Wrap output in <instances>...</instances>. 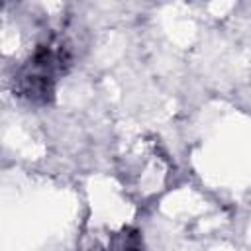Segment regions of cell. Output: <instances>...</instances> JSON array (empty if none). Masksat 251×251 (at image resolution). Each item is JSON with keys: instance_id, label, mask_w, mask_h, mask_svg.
I'll list each match as a JSON object with an SVG mask.
<instances>
[{"instance_id": "1", "label": "cell", "mask_w": 251, "mask_h": 251, "mask_svg": "<svg viewBox=\"0 0 251 251\" xmlns=\"http://www.w3.org/2000/svg\"><path fill=\"white\" fill-rule=\"evenodd\" d=\"M69 63L67 49L59 41L39 45L16 75V88L22 96L33 102H45L53 94V84L63 67Z\"/></svg>"}, {"instance_id": "2", "label": "cell", "mask_w": 251, "mask_h": 251, "mask_svg": "<svg viewBox=\"0 0 251 251\" xmlns=\"http://www.w3.org/2000/svg\"><path fill=\"white\" fill-rule=\"evenodd\" d=\"M84 251H143V239L135 227L124 226L94 233L84 245Z\"/></svg>"}]
</instances>
